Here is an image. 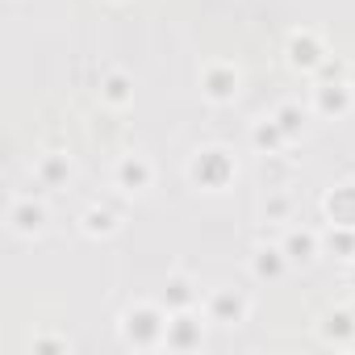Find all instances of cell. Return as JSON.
<instances>
[{"instance_id": "obj_1", "label": "cell", "mask_w": 355, "mask_h": 355, "mask_svg": "<svg viewBox=\"0 0 355 355\" xmlns=\"http://www.w3.org/2000/svg\"><path fill=\"white\" fill-rule=\"evenodd\" d=\"M230 171H234V167H230V159H226L222 150H205V155L193 163V175H197L205 189H222V184L230 180Z\"/></svg>"}, {"instance_id": "obj_2", "label": "cell", "mask_w": 355, "mask_h": 355, "mask_svg": "<svg viewBox=\"0 0 355 355\" xmlns=\"http://www.w3.org/2000/svg\"><path fill=\"white\" fill-rule=\"evenodd\" d=\"M326 214H330L334 226H355V189L351 184L347 189H334L326 197Z\"/></svg>"}, {"instance_id": "obj_3", "label": "cell", "mask_w": 355, "mask_h": 355, "mask_svg": "<svg viewBox=\"0 0 355 355\" xmlns=\"http://www.w3.org/2000/svg\"><path fill=\"white\" fill-rule=\"evenodd\" d=\"M159 330H163V322H159V313H150V309H138V313L125 318V334H130L134 343H150Z\"/></svg>"}, {"instance_id": "obj_4", "label": "cell", "mask_w": 355, "mask_h": 355, "mask_svg": "<svg viewBox=\"0 0 355 355\" xmlns=\"http://www.w3.org/2000/svg\"><path fill=\"white\" fill-rule=\"evenodd\" d=\"M146 180H150V167L142 159H125L121 163V184L125 189H146Z\"/></svg>"}, {"instance_id": "obj_5", "label": "cell", "mask_w": 355, "mask_h": 355, "mask_svg": "<svg viewBox=\"0 0 355 355\" xmlns=\"http://www.w3.org/2000/svg\"><path fill=\"white\" fill-rule=\"evenodd\" d=\"M214 318H218V322H239V318H243V301L230 297V293H218V297H214Z\"/></svg>"}, {"instance_id": "obj_6", "label": "cell", "mask_w": 355, "mask_h": 355, "mask_svg": "<svg viewBox=\"0 0 355 355\" xmlns=\"http://www.w3.org/2000/svg\"><path fill=\"white\" fill-rule=\"evenodd\" d=\"M293 63H297V67H313V63H322V51L313 46V38H293Z\"/></svg>"}, {"instance_id": "obj_7", "label": "cell", "mask_w": 355, "mask_h": 355, "mask_svg": "<svg viewBox=\"0 0 355 355\" xmlns=\"http://www.w3.org/2000/svg\"><path fill=\"white\" fill-rule=\"evenodd\" d=\"M318 105H322L326 113H343V109H347V88H343V84H326V88L318 92Z\"/></svg>"}, {"instance_id": "obj_8", "label": "cell", "mask_w": 355, "mask_h": 355, "mask_svg": "<svg viewBox=\"0 0 355 355\" xmlns=\"http://www.w3.org/2000/svg\"><path fill=\"white\" fill-rule=\"evenodd\" d=\"M205 84H209V96L226 101V96L234 92V71H209V76H205Z\"/></svg>"}, {"instance_id": "obj_9", "label": "cell", "mask_w": 355, "mask_h": 355, "mask_svg": "<svg viewBox=\"0 0 355 355\" xmlns=\"http://www.w3.org/2000/svg\"><path fill=\"white\" fill-rule=\"evenodd\" d=\"M13 226L26 230V234L38 230V226H42V209H38V205H17V209H13Z\"/></svg>"}, {"instance_id": "obj_10", "label": "cell", "mask_w": 355, "mask_h": 355, "mask_svg": "<svg viewBox=\"0 0 355 355\" xmlns=\"http://www.w3.org/2000/svg\"><path fill=\"white\" fill-rule=\"evenodd\" d=\"M284 251H288V259H309L313 255V234H293L284 243Z\"/></svg>"}, {"instance_id": "obj_11", "label": "cell", "mask_w": 355, "mask_h": 355, "mask_svg": "<svg viewBox=\"0 0 355 355\" xmlns=\"http://www.w3.org/2000/svg\"><path fill=\"white\" fill-rule=\"evenodd\" d=\"M280 268H284L280 263V251H259L255 255V272L259 276H280Z\"/></svg>"}, {"instance_id": "obj_12", "label": "cell", "mask_w": 355, "mask_h": 355, "mask_svg": "<svg viewBox=\"0 0 355 355\" xmlns=\"http://www.w3.org/2000/svg\"><path fill=\"white\" fill-rule=\"evenodd\" d=\"M197 334L189 330V318H175V326H167V343L171 347H184V343H193Z\"/></svg>"}, {"instance_id": "obj_13", "label": "cell", "mask_w": 355, "mask_h": 355, "mask_svg": "<svg viewBox=\"0 0 355 355\" xmlns=\"http://www.w3.org/2000/svg\"><path fill=\"white\" fill-rule=\"evenodd\" d=\"M280 134H284L280 125H259V130H255V142H259V146H276Z\"/></svg>"}, {"instance_id": "obj_14", "label": "cell", "mask_w": 355, "mask_h": 355, "mask_svg": "<svg viewBox=\"0 0 355 355\" xmlns=\"http://www.w3.org/2000/svg\"><path fill=\"white\" fill-rule=\"evenodd\" d=\"M297 125H301V113L297 109H280V130L284 134H297Z\"/></svg>"}, {"instance_id": "obj_15", "label": "cell", "mask_w": 355, "mask_h": 355, "mask_svg": "<svg viewBox=\"0 0 355 355\" xmlns=\"http://www.w3.org/2000/svg\"><path fill=\"white\" fill-rule=\"evenodd\" d=\"M88 230H92V234H96V230H113V218L92 209V214H88Z\"/></svg>"}, {"instance_id": "obj_16", "label": "cell", "mask_w": 355, "mask_h": 355, "mask_svg": "<svg viewBox=\"0 0 355 355\" xmlns=\"http://www.w3.org/2000/svg\"><path fill=\"white\" fill-rule=\"evenodd\" d=\"M105 92H109V101H125V80H121V76H113V80L105 84Z\"/></svg>"}, {"instance_id": "obj_17", "label": "cell", "mask_w": 355, "mask_h": 355, "mask_svg": "<svg viewBox=\"0 0 355 355\" xmlns=\"http://www.w3.org/2000/svg\"><path fill=\"white\" fill-rule=\"evenodd\" d=\"M171 301H175V305H184V301H189V284L175 280V284H171Z\"/></svg>"}, {"instance_id": "obj_18", "label": "cell", "mask_w": 355, "mask_h": 355, "mask_svg": "<svg viewBox=\"0 0 355 355\" xmlns=\"http://www.w3.org/2000/svg\"><path fill=\"white\" fill-rule=\"evenodd\" d=\"M330 243H334L338 251H355V239H351V234H330Z\"/></svg>"}]
</instances>
